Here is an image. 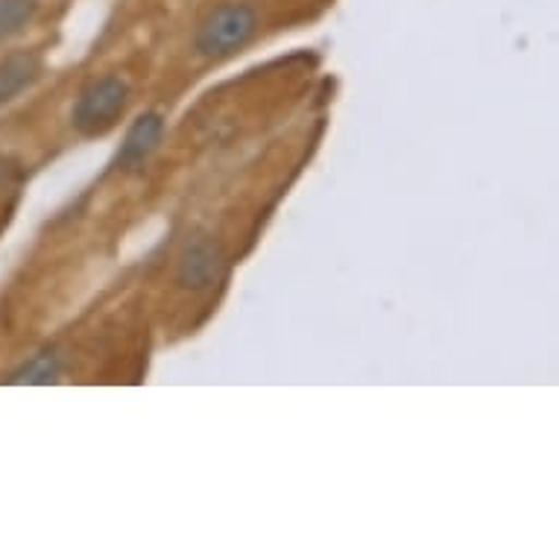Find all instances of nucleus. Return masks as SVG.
I'll use <instances>...</instances> for the list:
<instances>
[{
    "instance_id": "obj_1",
    "label": "nucleus",
    "mask_w": 559,
    "mask_h": 559,
    "mask_svg": "<svg viewBox=\"0 0 559 559\" xmlns=\"http://www.w3.org/2000/svg\"><path fill=\"white\" fill-rule=\"evenodd\" d=\"M258 29V15L247 3H223L202 21L197 29V50L209 59L238 53L252 41Z\"/></svg>"
},
{
    "instance_id": "obj_2",
    "label": "nucleus",
    "mask_w": 559,
    "mask_h": 559,
    "mask_svg": "<svg viewBox=\"0 0 559 559\" xmlns=\"http://www.w3.org/2000/svg\"><path fill=\"white\" fill-rule=\"evenodd\" d=\"M129 103V85L118 76L92 83L74 103V129L85 138L106 135Z\"/></svg>"
},
{
    "instance_id": "obj_3",
    "label": "nucleus",
    "mask_w": 559,
    "mask_h": 559,
    "mask_svg": "<svg viewBox=\"0 0 559 559\" xmlns=\"http://www.w3.org/2000/svg\"><path fill=\"white\" fill-rule=\"evenodd\" d=\"M162 135H165V120H162V115H156V111L141 115L127 132V138H123V147L118 153V167H123V170H138V167L156 153Z\"/></svg>"
},
{
    "instance_id": "obj_4",
    "label": "nucleus",
    "mask_w": 559,
    "mask_h": 559,
    "mask_svg": "<svg viewBox=\"0 0 559 559\" xmlns=\"http://www.w3.org/2000/svg\"><path fill=\"white\" fill-rule=\"evenodd\" d=\"M221 249L214 247L212 240H200V243L185 249L182 261H179V285L188 287V290H202V287L214 285L221 278Z\"/></svg>"
},
{
    "instance_id": "obj_5",
    "label": "nucleus",
    "mask_w": 559,
    "mask_h": 559,
    "mask_svg": "<svg viewBox=\"0 0 559 559\" xmlns=\"http://www.w3.org/2000/svg\"><path fill=\"white\" fill-rule=\"evenodd\" d=\"M38 71H41V62L33 53H12L0 59V103H10L27 85L36 83Z\"/></svg>"
},
{
    "instance_id": "obj_6",
    "label": "nucleus",
    "mask_w": 559,
    "mask_h": 559,
    "mask_svg": "<svg viewBox=\"0 0 559 559\" xmlns=\"http://www.w3.org/2000/svg\"><path fill=\"white\" fill-rule=\"evenodd\" d=\"M38 15V0H0V41L19 36Z\"/></svg>"
},
{
    "instance_id": "obj_7",
    "label": "nucleus",
    "mask_w": 559,
    "mask_h": 559,
    "mask_svg": "<svg viewBox=\"0 0 559 559\" xmlns=\"http://www.w3.org/2000/svg\"><path fill=\"white\" fill-rule=\"evenodd\" d=\"M56 372H59L56 358L45 355V358H36L33 364H27L12 381H19V384H47V381H53Z\"/></svg>"
}]
</instances>
